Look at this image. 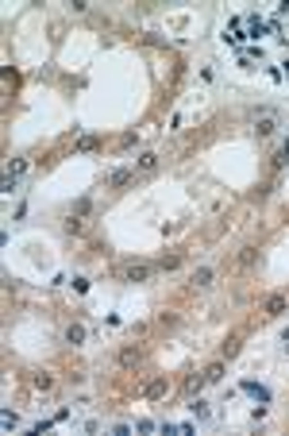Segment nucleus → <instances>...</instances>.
<instances>
[{"instance_id": "7", "label": "nucleus", "mask_w": 289, "mask_h": 436, "mask_svg": "<svg viewBox=\"0 0 289 436\" xmlns=\"http://www.w3.org/2000/svg\"><path fill=\"white\" fill-rule=\"evenodd\" d=\"M243 390H251V394H254L258 401H270V390H266V386H254V382H243Z\"/></svg>"}, {"instance_id": "8", "label": "nucleus", "mask_w": 289, "mask_h": 436, "mask_svg": "<svg viewBox=\"0 0 289 436\" xmlns=\"http://www.w3.org/2000/svg\"><path fill=\"white\" fill-rule=\"evenodd\" d=\"M166 390H170V386H166V379H158V382H150V386H146V398H162Z\"/></svg>"}, {"instance_id": "14", "label": "nucleus", "mask_w": 289, "mask_h": 436, "mask_svg": "<svg viewBox=\"0 0 289 436\" xmlns=\"http://www.w3.org/2000/svg\"><path fill=\"white\" fill-rule=\"evenodd\" d=\"M254 255H258V247H243V255H239V267H251V263H254Z\"/></svg>"}, {"instance_id": "15", "label": "nucleus", "mask_w": 289, "mask_h": 436, "mask_svg": "<svg viewBox=\"0 0 289 436\" xmlns=\"http://www.w3.org/2000/svg\"><path fill=\"white\" fill-rule=\"evenodd\" d=\"M23 170H27V163H23V159H16V163L8 166V178H19V174H23Z\"/></svg>"}, {"instance_id": "17", "label": "nucleus", "mask_w": 289, "mask_h": 436, "mask_svg": "<svg viewBox=\"0 0 289 436\" xmlns=\"http://www.w3.org/2000/svg\"><path fill=\"white\" fill-rule=\"evenodd\" d=\"M89 209H93V205H89V201H77V205H73V213H70V217H85V213H89Z\"/></svg>"}, {"instance_id": "18", "label": "nucleus", "mask_w": 289, "mask_h": 436, "mask_svg": "<svg viewBox=\"0 0 289 436\" xmlns=\"http://www.w3.org/2000/svg\"><path fill=\"white\" fill-rule=\"evenodd\" d=\"M66 232H70V236H77V232H81V220L70 217V220H66Z\"/></svg>"}, {"instance_id": "1", "label": "nucleus", "mask_w": 289, "mask_h": 436, "mask_svg": "<svg viewBox=\"0 0 289 436\" xmlns=\"http://www.w3.org/2000/svg\"><path fill=\"white\" fill-rule=\"evenodd\" d=\"M154 274V267H146V263H131L127 267V282H146Z\"/></svg>"}, {"instance_id": "19", "label": "nucleus", "mask_w": 289, "mask_h": 436, "mask_svg": "<svg viewBox=\"0 0 289 436\" xmlns=\"http://www.w3.org/2000/svg\"><path fill=\"white\" fill-rule=\"evenodd\" d=\"M108 182H112V185H124V182H127V170H116V174H112Z\"/></svg>"}, {"instance_id": "10", "label": "nucleus", "mask_w": 289, "mask_h": 436, "mask_svg": "<svg viewBox=\"0 0 289 436\" xmlns=\"http://www.w3.org/2000/svg\"><path fill=\"white\" fill-rule=\"evenodd\" d=\"M189 413H193V417H200V421H204V417H208V405H204L200 398H193V401H189Z\"/></svg>"}, {"instance_id": "12", "label": "nucleus", "mask_w": 289, "mask_h": 436, "mask_svg": "<svg viewBox=\"0 0 289 436\" xmlns=\"http://www.w3.org/2000/svg\"><path fill=\"white\" fill-rule=\"evenodd\" d=\"M154 166H158V155H154V151L139 155V170H154Z\"/></svg>"}, {"instance_id": "9", "label": "nucleus", "mask_w": 289, "mask_h": 436, "mask_svg": "<svg viewBox=\"0 0 289 436\" xmlns=\"http://www.w3.org/2000/svg\"><path fill=\"white\" fill-rule=\"evenodd\" d=\"M66 340H70V344H81V340H85V328H81V325H70V328H66Z\"/></svg>"}, {"instance_id": "11", "label": "nucleus", "mask_w": 289, "mask_h": 436, "mask_svg": "<svg viewBox=\"0 0 289 436\" xmlns=\"http://www.w3.org/2000/svg\"><path fill=\"white\" fill-rule=\"evenodd\" d=\"M193 282L197 286H212V267H200V271L193 274Z\"/></svg>"}, {"instance_id": "6", "label": "nucleus", "mask_w": 289, "mask_h": 436, "mask_svg": "<svg viewBox=\"0 0 289 436\" xmlns=\"http://www.w3.org/2000/svg\"><path fill=\"white\" fill-rule=\"evenodd\" d=\"M235 351H239V336H232V340H224V347H220V355H224V359H232Z\"/></svg>"}, {"instance_id": "5", "label": "nucleus", "mask_w": 289, "mask_h": 436, "mask_svg": "<svg viewBox=\"0 0 289 436\" xmlns=\"http://www.w3.org/2000/svg\"><path fill=\"white\" fill-rule=\"evenodd\" d=\"M274 127H278V124H274L270 116H262V120L254 124V131H258V135H274Z\"/></svg>"}, {"instance_id": "4", "label": "nucleus", "mask_w": 289, "mask_h": 436, "mask_svg": "<svg viewBox=\"0 0 289 436\" xmlns=\"http://www.w3.org/2000/svg\"><path fill=\"white\" fill-rule=\"evenodd\" d=\"M204 379H208V382H220V379H224V363H208V367H204Z\"/></svg>"}, {"instance_id": "16", "label": "nucleus", "mask_w": 289, "mask_h": 436, "mask_svg": "<svg viewBox=\"0 0 289 436\" xmlns=\"http://www.w3.org/2000/svg\"><path fill=\"white\" fill-rule=\"evenodd\" d=\"M50 386H54L50 375H35V390H50Z\"/></svg>"}, {"instance_id": "3", "label": "nucleus", "mask_w": 289, "mask_h": 436, "mask_svg": "<svg viewBox=\"0 0 289 436\" xmlns=\"http://www.w3.org/2000/svg\"><path fill=\"white\" fill-rule=\"evenodd\" d=\"M139 359H143L139 347H124V351H120V363H124V367H131V363H139Z\"/></svg>"}, {"instance_id": "2", "label": "nucleus", "mask_w": 289, "mask_h": 436, "mask_svg": "<svg viewBox=\"0 0 289 436\" xmlns=\"http://www.w3.org/2000/svg\"><path fill=\"white\" fill-rule=\"evenodd\" d=\"M282 313H286V297H278V293L266 297V317H282Z\"/></svg>"}, {"instance_id": "20", "label": "nucleus", "mask_w": 289, "mask_h": 436, "mask_svg": "<svg viewBox=\"0 0 289 436\" xmlns=\"http://www.w3.org/2000/svg\"><path fill=\"white\" fill-rule=\"evenodd\" d=\"M286 351H289V340H286Z\"/></svg>"}, {"instance_id": "13", "label": "nucleus", "mask_w": 289, "mask_h": 436, "mask_svg": "<svg viewBox=\"0 0 289 436\" xmlns=\"http://www.w3.org/2000/svg\"><path fill=\"white\" fill-rule=\"evenodd\" d=\"M204 371H200V375H193V379H185V390H189V394H197V390H200V386H204Z\"/></svg>"}]
</instances>
